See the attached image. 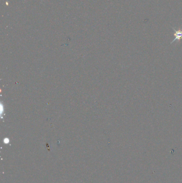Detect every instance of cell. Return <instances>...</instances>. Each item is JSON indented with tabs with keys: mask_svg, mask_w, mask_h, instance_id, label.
Masks as SVG:
<instances>
[{
	"mask_svg": "<svg viewBox=\"0 0 182 183\" xmlns=\"http://www.w3.org/2000/svg\"><path fill=\"white\" fill-rule=\"evenodd\" d=\"M172 29L174 31L175 33L174 36H175V38L172 42L170 44H172L173 42H174L175 41H180V40L182 39V29H179L176 30L175 28L174 27H172Z\"/></svg>",
	"mask_w": 182,
	"mask_h": 183,
	"instance_id": "obj_1",
	"label": "cell"
}]
</instances>
